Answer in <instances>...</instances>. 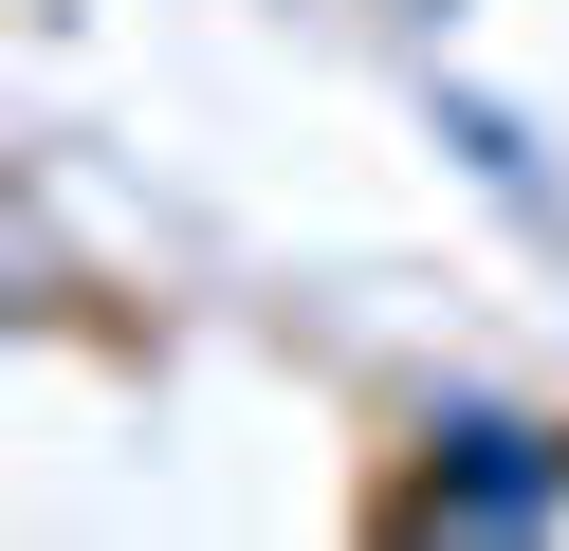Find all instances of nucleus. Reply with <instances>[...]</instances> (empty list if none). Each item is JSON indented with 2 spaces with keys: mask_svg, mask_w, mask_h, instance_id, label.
Returning <instances> with one entry per match:
<instances>
[{
  "mask_svg": "<svg viewBox=\"0 0 569 551\" xmlns=\"http://www.w3.org/2000/svg\"><path fill=\"white\" fill-rule=\"evenodd\" d=\"M405 533H569V423H532V404H478L441 386L422 404V460H405Z\"/></svg>",
  "mask_w": 569,
  "mask_h": 551,
  "instance_id": "1",
  "label": "nucleus"
},
{
  "mask_svg": "<svg viewBox=\"0 0 569 551\" xmlns=\"http://www.w3.org/2000/svg\"><path fill=\"white\" fill-rule=\"evenodd\" d=\"M441 147H459V166L496 184V203H551V147H532V129H515L496 92H441Z\"/></svg>",
  "mask_w": 569,
  "mask_h": 551,
  "instance_id": "2",
  "label": "nucleus"
}]
</instances>
